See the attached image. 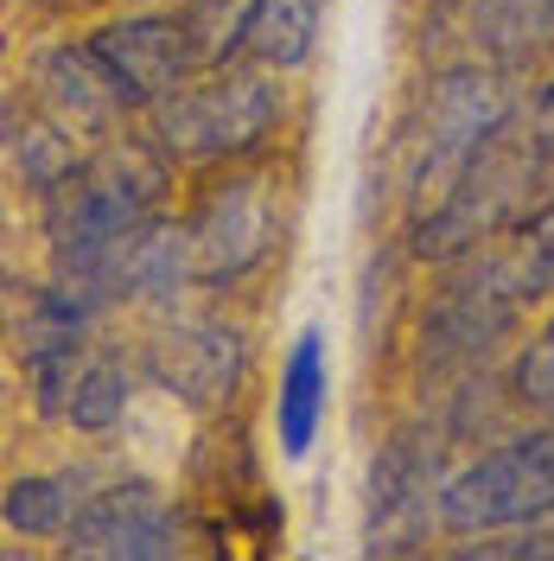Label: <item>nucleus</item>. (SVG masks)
Returning a JSON list of instances; mask_svg holds the SVG:
<instances>
[{
  "mask_svg": "<svg viewBox=\"0 0 554 561\" xmlns=\"http://www.w3.org/2000/svg\"><path fill=\"white\" fill-rule=\"evenodd\" d=\"M478 45L497 58H535L554 45V0H478Z\"/></svg>",
  "mask_w": 554,
  "mask_h": 561,
  "instance_id": "nucleus-15",
  "label": "nucleus"
},
{
  "mask_svg": "<svg viewBox=\"0 0 554 561\" xmlns=\"http://www.w3.org/2000/svg\"><path fill=\"white\" fill-rule=\"evenodd\" d=\"M38 83H45V103L65 108L70 122H90V128H108L128 103V90L115 83L103 70V58L90 51V45H70V51H51L45 65H38Z\"/></svg>",
  "mask_w": 554,
  "mask_h": 561,
  "instance_id": "nucleus-9",
  "label": "nucleus"
},
{
  "mask_svg": "<svg viewBox=\"0 0 554 561\" xmlns=\"http://www.w3.org/2000/svg\"><path fill=\"white\" fill-rule=\"evenodd\" d=\"M83 45L103 58V70L128 90V103L135 108L173 96L192 70H205V51H198V38H192V26H185V13H135V20H108V26H96Z\"/></svg>",
  "mask_w": 554,
  "mask_h": 561,
  "instance_id": "nucleus-5",
  "label": "nucleus"
},
{
  "mask_svg": "<svg viewBox=\"0 0 554 561\" xmlns=\"http://www.w3.org/2000/svg\"><path fill=\"white\" fill-rule=\"evenodd\" d=\"M275 185L262 173L223 179L192 217V275L210 280V287L249 275L275 243Z\"/></svg>",
  "mask_w": 554,
  "mask_h": 561,
  "instance_id": "nucleus-6",
  "label": "nucleus"
},
{
  "mask_svg": "<svg viewBox=\"0 0 554 561\" xmlns=\"http://www.w3.org/2000/svg\"><path fill=\"white\" fill-rule=\"evenodd\" d=\"M249 7L255 0H192L185 26L205 51V70H223L230 58H243V33H249Z\"/></svg>",
  "mask_w": 554,
  "mask_h": 561,
  "instance_id": "nucleus-17",
  "label": "nucleus"
},
{
  "mask_svg": "<svg viewBox=\"0 0 554 561\" xmlns=\"http://www.w3.org/2000/svg\"><path fill=\"white\" fill-rule=\"evenodd\" d=\"M497 287H504L510 300H529V294H549L554 287V198L522 224L510 262L497 268Z\"/></svg>",
  "mask_w": 554,
  "mask_h": 561,
  "instance_id": "nucleus-16",
  "label": "nucleus"
},
{
  "mask_svg": "<svg viewBox=\"0 0 554 561\" xmlns=\"http://www.w3.org/2000/svg\"><path fill=\"white\" fill-rule=\"evenodd\" d=\"M312 38H319V0H255L249 7V33H243V58L293 70L312 58Z\"/></svg>",
  "mask_w": 554,
  "mask_h": 561,
  "instance_id": "nucleus-13",
  "label": "nucleus"
},
{
  "mask_svg": "<svg viewBox=\"0 0 554 561\" xmlns=\"http://www.w3.org/2000/svg\"><path fill=\"white\" fill-rule=\"evenodd\" d=\"M275 115L280 96L262 70H217L153 103V135L173 160H236L268 140Z\"/></svg>",
  "mask_w": 554,
  "mask_h": 561,
  "instance_id": "nucleus-1",
  "label": "nucleus"
},
{
  "mask_svg": "<svg viewBox=\"0 0 554 561\" xmlns=\"http://www.w3.org/2000/svg\"><path fill=\"white\" fill-rule=\"evenodd\" d=\"M65 542H70V556L147 561V556H173L178 529L166 517V504L140 485V479H115V485H96V497L65 529Z\"/></svg>",
  "mask_w": 554,
  "mask_h": 561,
  "instance_id": "nucleus-7",
  "label": "nucleus"
},
{
  "mask_svg": "<svg viewBox=\"0 0 554 561\" xmlns=\"http://www.w3.org/2000/svg\"><path fill=\"white\" fill-rule=\"evenodd\" d=\"M128 364L115 351H83L77 364V383H70V402H65V421H77L83 434H115L122 415H128Z\"/></svg>",
  "mask_w": 554,
  "mask_h": 561,
  "instance_id": "nucleus-14",
  "label": "nucleus"
},
{
  "mask_svg": "<svg viewBox=\"0 0 554 561\" xmlns=\"http://www.w3.org/2000/svg\"><path fill=\"white\" fill-rule=\"evenodd\" d=\"M319 415H325V339L300 332V345L287 351V377H280V447H287V459L312 454Z\"/></svg>",
  "mask_w": 554,
  "mask_h": 561,
  "instance_id": "nucleus-11",
  "label": "nucleus"
},
{
  "mask_svg": "<svg viewBox=\"0 0 554 561\" xmlns=\"http://www.w3.org/2000/svg\"><path fill=\"white\" fill-rule=\"evenodd\" d=\"M510 396H517L522 409H542V415H554V319L522 345L517 370H510Z\"/></svg>",
  "mask_w": 554,
  "mask_h": 561,
  "instance_id": "nucleus-18",
  "label": "nucleus"
},
{
  "mask_svg": "<svg viewBox=\"0 0 554 561\" xmlns=\"http://www.w3.org/2000/svg\"><path fill=\"white\" fill-rule=\"evenodd\" d=\"M497 135H510V96L485 70H452L440 90L420 103L415 122V167H408V192H415L420 217L447 198L459 173L485 153Z\"/></svg>",
  "mask_w": 554,
  "mask_h": 561,
  "instance_id": "nucleus-2",
  "label": "nucleus"
},
{
  "mask_svg": "<svg viewBox=\"0 0 554 561\" xmlns=\"http://www.w3.org/2000/svg\"><path fill=\"white\" fill-rule=\"evenodd\" d=\"M535 135L554 140V83L542 90V96H535Z\"/></svg>",
  "mask_w": 554,
  "mask_h": 561,
  "instance_id": "nucleus-19",
  "label": "nucleus"
},
{
  "mask_svg": "<svg viewBox=\"0 0 554 561\" xmlns=\"http://www.w3.org/2000/svg\"><path fill=\"white\" fill-rule=\"evenodd\" d=\"M434 466H440V447L427 440V434H402V440H389L377 459V472H370V524H408L427 511V479H434Z\"/></svg>",
  "mask_w": 554,
  "mask_h": 561,
  "instance_id": "nucleus-10",
  "label": "nucleus"
},
{
  "mask_svg": "<svg viewBox=\"0 0 554 561\" xmlns=\"http://www.w3.org/2000/svg\"><path fill=\"white\" fill-rule=\"evenodd\" d=\"M554 504V427L522 434L510 447L465 466L440 485V524L452 536H490V529L535 524Z\"/></svg>",
  "mask_w": 554,
  "mask_h": 561,
  "instance_id": "nucleus-4",
  "label": "nucleus"
},
{
  "mask_svg": "<svg viewBox=\"0 0 554 561\" xmlns=\"http://www.w3.org/2000/svg\"><path fill=\"white\" fill-rule=\"evenodd\" d=\"M166 167L153 153H103V160H77V173L45 192L51 210V243L58 249H103L135 237L160 205Z\"/></svg>",
  "mask_w": 554,
  "mask_h": 561,
  "instance_id": "nucleus-3",
  "label": "nucleus"
},
{
  "mask_svg": "<svg viewBox=\"0 0 554 561\" xmlns=\"http://www.w3.org/2000/svg\"><path fill=\"white\" fill-rule=\"evenodd\" d=\"M147 370L192 409H217L243 383V339L230 325H166L147 345Z\"/></svg>",
  "mask_w": 554,
  "mask_h": 561,
  "instance_id": "nucleus-8",
  "label": "nucleus"
},
{
  "mask_svg": "<svg viewBox=\"0 0 554 561\" xmlns=\"http://www.w3.org/2000/svg\"><path fill=\"white\" fill-rule=\"evenodd\" d=\"M90 497H96V485L83 472H33V479H13L7 485L0 517L20 529V536H65Z\"/></svg>",
  "mask_w": 554,
  "mask_h": 561,
  "instance_id": "nucleus-12",
  "label": "nucleus"
}]
</instances>
